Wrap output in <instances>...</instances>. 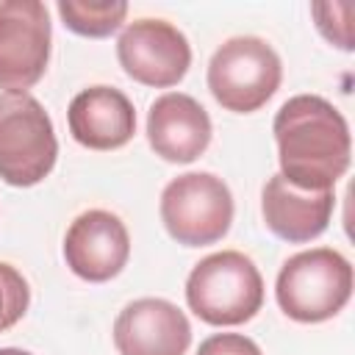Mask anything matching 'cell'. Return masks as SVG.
<instances>
[{
	"label": "cell",
	"instance_id": "obj_1",
	"mask_svg": "<svg viewBox=\"0 0 355 355\" xmlns=\"http://www.w3.org/2000/svg\"><path fill=\"white\" fill-rule=\"evenodd\" d=\"M280 175L308 191H327L349 166L352 139L341 111L319 94L288 97L272 122Z\"/></svg>",
	"mask_w": 355,
	"mask_h": 355
},
{
	"label": "cell",
	"instance_id": "obj_2",
	"mask_svg": "<svg viewBox=\"0 0 355 355\" xmlns=\"http://www.w3.org/2000/svg\"><path fill=\"white\" fill-rule=\"evenodd\" d=\"M352 294V266L333 247H313L291 255L275 283L280 311L302 324L333 319Z\"/></svg>",
	"mask_w": 355,
	"mask_h": 355
},
{
	"label": "cell",
	"instance_id": "obj_3",
	"mask_svg": "<svg viewBox=\"0 0 355 355\" xmlns=\"http://www.w3.org/2000/svg\"><path fill=\"white\" fill-rule=\"evenodd\" d=\"M186 302L208 324L250 322L263 305V277L250 255L222 250L202 258L186 280Z\"/></svg>",
	"mask_w": 355,
	"mask_h": 355
},
{
	"label": "cell",
	"instance_id": "obj_4",
	"mask_svg": "<svg viewBox=\"0 0 355 355\" xmlns=\"http://www.w3.org/2000/svg\"><path fill=\"white\" fill-rule=\"evenodd\" d=\"M58 158L53 119L33 94H0V178L28 189L42 183Z\"/></svg>",
	"mask_w": 355,
	"mask_h": 355
},
{
	"label": "cell",
	"instance_id": "obj_5",
	"mask_svg": "<svg viewBox=\"0 0 355 355\" xmlns=\"http://www.w3.org/2000/svg\"><path fill=\"white\" fill-rule=\"evenodd\" d=\"M283 64L275 47L261 36H233L216 47L208 64V89L214 100L233 114H252L277 92Z\"/></svg>",
	"mask_w": 355,
	"mask_h": 355
},
{
	"label": "cell",
	"instance_id": "obj_6",
	"mask_svg": "<svg viewBox=\"0 0 355 355\" xmlns=\"http://www.w3.org/2000/svg\"><path fill=\"white\" fill-rule=\"evenodd\" d=\"M161 222L183 247H205L219 241L233 222V194L227 183L211 172H186L161 191Z\"/></svg>",
	"mask_w": 355,
	"mask_h": 355
},
{
	"label": "cell",
	"instance_id": "obj_7",
	"mask_svg": "<svg viewBox=\"0 0 355 355\" xmlns=\"http://www.w3.org/2000/svg\"><path fill=\"white\" fill-rule=\"evenodd\" d=\"M50 14L39 0H0V89L28 94L50 61Z\"/></svg>",
	"mask_w": 355,
	"mask_h": 355
},
{
	"label": "cell",
	"instance_id": "obj_8",
	"mask_svg": "<svg viewBox=\"0 0 355 355\" xmlns=\"http://www.w3.org/2000/svg\"><path fill=\"white\" fill-rule=\"evenodd\" d=\"M116 58L136 83L169 89L186 78L191 44L166 19H136L116 39Z\"/></svg>",
	"mask_w": 355,
	"mask_h": 355
},
{
	"label": "cell",
	"instance_id": "obj_9",
	"mask_svg": "<svg viewBox=\"0 0 355 355\" xmlns=\"http://www.w3.org/2000/svg\"><path fill=\"white\" fill-rule=\"evenodd\" d=\"M67 266L89 283L116 277L130 258V236L125 222L103 208L83 211L64 236Z\"/></svg>",
	"mask_w": 355,
	"mask_h": 355
},
{
	"label": "cell",
	"instance_id": "obj_10",
	"mask_svg": "<svg viewBox=\"0 0 355 355\" xmlns=\"http://www.w3.org/2000/svg\"><path fill=\"white\" fill-rule=\"evenodd\" d=\"M191 324L186 313L161 297L128 302L114 322V347L119 355H186Z\"/></svg>",
	"mask_w": 355,
	"mask_h": 355
},
{
	"label": "cell",
	"instance_id": "obj_11",
	"mask_svg": "<svg viewBox=\"0 0 355 355\" xmlns=\"http://www.w3.org/2000/svg\"><path fill=\"white\" fill-rule=\"evenodd\" d=\"M208 111L183 92L161 94L147 114V141L169 164H191L211 144Z\"/></svg>",
	"mask_w": 355,
	"mask_h": 355
},
{
	"label": "cell",
	"instance_id": "obj_12",
	"mask_svg": "<svg viewBox=\"0 0 355 355\" xmlns=\"http://www.w3.org/2000/svg\"><path fill=\"white\" fill-rule=\"evenodd\" d=\"M336 208L333 189L327 191H308L291 186L280 172L272 175L261 191V214L266 227L291 244H305L322 236L330 225Z\"/></svg>",
	"mask_w": 355,
	"mask_h": 355
},
{
	"label": "cell",
	"instance_id": "obj_13",
	"mask_svg": "<svg viewBox=\"0 0 355 355\" xmlns=\"http://www.w3.org/2000/svg\"><path fill=\"white\" fill-rule=\"evenodd\" d=\"M69 133L89 150H119L136 133V108L114 86H89L78 92L67 111Z\"/></svg>",
	"mask_w": 355,
	"mask_h": 355
},
{
	"label": "cell",
	"instance_id": "obj_14",
	"mask_svg": "<svg viewBox=\"0 0 355 355\" xmlns=\"http://www.w3.org/2000/svg\"><path fill=\"white\" fill-rule=\"evenodd\" d=\"M58 14L72 33L89 36V39H103V36H111L122 25V19L128 14V3H122V0H103V3L61 0Z\"/></svg>",
	"mask_w": 355,
	"mask_h": 355
},
{
	"label": "cell",
	"instance_id": "obj_15",
	"mask_svg": "<svg viewBox=\"0 0 355 355\" xmlns=\"http://www.w3.org/2000/svg\"><path fill=\"white\" fill-rule=\"evenodd\" d=\"M31 305V288L19 269L0 261V333L14 327Z\"/></svg>",
	"mask_w": 355,
	"mask_h": 355
},
{
	"label": "cell",
	"instance_id": "obj_16",
	"mask_svg": "<svg viewBox=\"0 0 355 355\" xmlns=\"http://www.w3.org/2000/svg\"><path fill=\"white\" fill-rule=\"evenodd\" d=\"M311 11L316 17L319 33L330 44L341 50H352V22H349L352 6L349 3H313Z\"/></svg>",
	"mask_w": 355,
	"mask_h": 355
},
{
	"label": "cell",
	"instance_id": "obj_17",
	"mask_svg": "<svg viewBox=\"0 0 355 355\" xmlns=\"http://www.w3.org/2000/svg\"><path fill=\"white\" fill-rule=\"evenodd\" d=\"M197 355H263V352L252 338L241 333H214L200 344Z\"/></svg>",
	"mask_w": 355,
	"mask_h": 355
},
{
	"label": "cell",
	"instance_id": "obj_18",
	"mask_svg": "<svg viewBox=\"0 0 355 355\" xmlns=\"http://www.w3.org/2000/svg\"><path fill=\"white\" fill-rule=\"evenodd\" d=\"M0 355H33V352H25V349H17V347H0Z\"/></svg>",
	"mask_w": 355,
	"mask_h": 355
}]
</instances>
